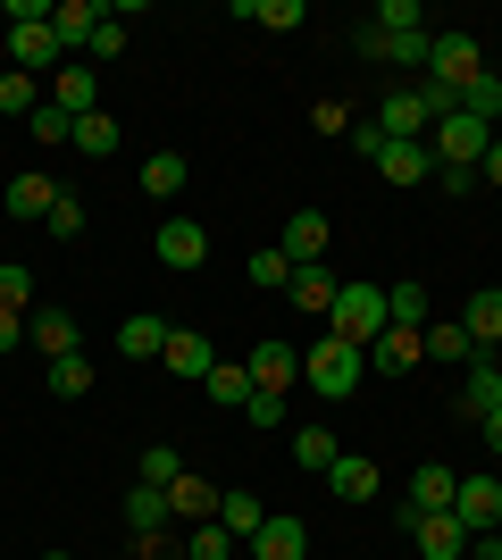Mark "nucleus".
Segmentation results:
<instances>
[{"label":"nucleus","mask_w":502,"mask_h":560,"mask_svg":"<svg viewBox=\"0 0 502 560\" xmlns=\"http://www.w3.org/2000/svg\"><path fill=\"white\" fill-rule=\"evenodd\" d=\"M360 376H369V351L343 343V335H318V343L302 351V385H311L318 401H352Z\"/></svg>","instance_id":"nucleus-1"},{"label":"nucleus","mask_w":502,"mask_h":560,"mask_svg":"<svg viewBox=\"0 0 502 560\" xmlns=\"http://www.w3.org/2000/svg\"><path fill=\"white\" fill-rule=\"evenodd\" d=\"M352 142H360V160H377L385 185H435L428 142H394V135H377V117H369V126H352Z\"/></svg>","instance_id":"nucleus-2"},{"label":"nucleus","mask_w":502,"mask_h":560,"mask_svg":"<svg viewBox=\"0 0 502 560\" xmlns=\"http://www.w3.org/2000/svg\"><path fill=\"white\" fill-rule=\"evenodd\" d=\"M327 335H343V343H377L385 335V284H343L335 293V310H327Z\"/></svg>","instance_id":"nucleus-3"},{"label":"nucleus","mask_w":502,"mask_h":560,"mask_svg":"<svg viewBox=\"0 0 502 560\" xmlns=\"http://www.w3.org/2000/svg\"><path fill=\"white\" fill-rule=\"evenodd\" d=\"M486 142H494V126L469 117V109H453V117H435V126H428V160L435 167H478Z\"/></svg>","instance_id":"nucleus-4"},{"label":"nucleus","mask_w":502,"mask_h":560,"mask_svg":"<svg viewBox=\"0 0 502 560\" xmlns=\"http://www.w3.org/2000/svg\"><path fill=\"white\" fill-rule=\"evenodd\" d=\"M453 493H460L453 468H444V460H419V468H410V486H402V502H394V527L410 536L428 511H453Z\"/></svg>","instance_id":"nucleus-5"},{"label":"nucleus","mask_w":502,"mask_h":560,"mask_svg":"<svg viewBox=\"0 0 502 560\" xmlns=\"http://www.w3.org/2000/svg\"><path fill=\"white\" fill-rule=\"evenodd\" d=\"M453 518L469 527V536H494V527H502V477H494V468L460 477V493H453Z\"/></svg>","instance_id":"nucleus-6"},{"label":"nucleus","mask_w":502,"mask_h":560,"mask_svg":"<svg viewBox=\"0 0 502 560\" xmlns=\"http://www.w3.org/2000/svg\"><path fill=\"white\" fill-rule=\"evenodd\" d=\"M151 252H160V268L192 277V268L210 259V226H192V218H160V234H151Z\"/></svg>","instance_id":"nucleus-7"},{"label":"nucleus","mask_w":502,"mask_h":560,"mask_svg":"<svg viewBox=\"0 0 502 560\" xmlns=\"http://www.w3.org/2000/svg\"><path fill=\"white\" fill-rule=\"evenodd\" d=\"M9 68L17 75H59V34H50V18H34V25H9Z\"/></svg>","instance_id":"nucleus-8"},{"label":"nucleus","mask_w":502,"mask_h":560,"mask_svg":"<svg viewBox=\"0 0 502 560\" xmlns=\"http://www.w3.org/2000/svg\"><path fill=\"white\" fill-rule=\"evenodd\" d=\"M293 385H302V351L277 343V335L252 343V394H293Z\"/></svg>","instance_id":"nucleus-9"},{"label":"nucleus","mask_w":502,"mask_h":560,"mask_svg":"<svg viewBox=\"0 0 502 560\" xmlns=\"http://www.w3.org/2000/svg\"><path fill=\"white\" fill-rule=\"evenodd\" d=\"M486 410H502V360L494 351H478L460 369V419H486Z\"/></svg>","instance_id":"nucleus-10"},{"label":"nucleus","mask_w":502,"mask_h":560,"mask_svg":"<svg viewBox=\"0 0 502 560\" xmlns=\"http://www.w3.org/2000/svg\"><path fill=\"white\" fill-rule=\"evenodd\" d=\"M428 126H435V109H428V93H419V84H410V93H385L377 135H394V142H428Z\"/></svg>","instance_id":"nucleus-11"},{"label":"nucleus","mask_w":502,"mask_h":560,"mask_svg":"<svg viewBox=\"0 0 502 560\" xmlns=\"http://www.w3.org/2000/svg\"><path fill=\"white\" fill-rule=\"evenodd\" d=\"M419 360H428V327H385L369 343V369H385V376H410Z\"/></svg>","instance_id":"nucleus-12"},{"label":"nucleus","mask_w":502,"mask_h":560,"mask_svg":"<svg viewBox=\"0 0 502 560\" xmlns=\"http://www.w3.org/2000/svg\"><path fill=\"white\" fill-rule=\"evenodd\" d=\"M327 218H318V210H293L285 218V234H277V252H285L293 259V268H318V259H327Z\"/></svg>","instance_id":"nucleus-13"},{"label":"nucleus","mask_w":502,"mask_h":560,"mask_svg":"<svg viewBox=\"0 0 502 560\" xmlns=\"http://www.w3.org/2000/svg\"><path fill=\"white\" fill-rule=\"evenodd\" d=\"M101 25H109V9H101V0H59V9H50V34H59V50H93Z\"/></svg>","instance_id":"nucleus-14"},{"label":"nucleus","mask_w":502,"mask_h":560,"mask_svg":"<svg viewBox=\"0 0 502 560\" xmlns=\"http://www.w3.org/2000/svg\"><path fill=\"white\" fill-rule=\"evenodd\" d=\"M50 201H59V185H50V176H34V167H25V176H9V192H0V210L17 218V226H43Z\"/></svg>","instance_id":"nucleus-15"},{"label":"nucleus","mask_w":502,"mask_h":560,"mask_svg":"<svg viewBox=\"0 0 502 560\" xmlns=\"http://www.w3.org/2000/svg\"><path fill=\"white\" fill-rule=\"evenodd\" d=\"M160 369H176V376H185V385H201V376L218 369L210 335H192V327H167V351H160Z\"/></svg>","instance_id":"nucleus-16"},{"label":"nucleus","mask_w":502,"mask_h":560,"mask_svg":"<svg viewBox=\"0 0 502 560\" xmlns=\"http://www.w3.org/2000/svg\"><path fill=\"white\" fill-rule=\"evenodd\" d=\"M243 552H252V560H311V527H302V518H277V511H268V527L243 544Z\"/></svg>","instance_id":"nucleus-17"},{"label":"nucleus","mask_w":502,"mask_h":560,"mask_svg":"<svg viewBox=\"0 0 502 560\" xmlns=\"http://www.w3.org/2000/svg\"><path fill=\"white\" fill-rule=\"evenodd\" d=\"M50 101H59L68 117H93V109H101V68H93V59L59 68V75H50Z\"/></svg>","instance_id":"nucleus-18"},{"label":"nucleus","mask_w":502,"mask_h":560,"mask_svg":"<svg viewBox=\"0 0 502 560\" xmlns=\"http://www.w3.org/2000/svg\"><path fill=\"white\" fill-rule=\"evenodd\" d=\"M410 544H419V560H460L469 552V527H460L453 511H428L419 527H410Z\"/></svg>","instance_id":"nucleus-19"},{"label":"nucleus","mask_w":502,"mask_h":560,"mask_svg":"<svg viewBox=\"0 0 502 560\" xmlns=\"http://www.w3.org/2000/svg\"><path fill=\"white\" fill-rule=\"evenodd\" d=\"M25 343L43 351V360H68V351H84V335H75L68 310H34V318H25Z\"/></svg>","instance_id":"nucleus-20"},{"label":"nucleus","mask_w":502,"mask_h":560,"mask_svg":"<svg viewBox=\"0 0 502 560\" xmlns=\"http://www.w3.org/2000/svg\"><path fill=\"white\" fill-rule=\"evenodd\" d=\"M335 293H343V284L327 277V259H318V268H293V284H285V302L302 310V318H327V310H335Z\"/></svg>","instance_id":"nucleus-21"},{"label":"nucleus","mask_w":502,"mask_h":560,"mask_svg":"<svg viewBox=\"0 0 502 560\" xmlns=\"http://www.w3.org/2000/svg\"><path fill=\"white\" fill-rule=\"evenodd\" d=\"M167 518H176V527H201V518H218V486H201V477H176V486H167Z\"/></svg>","instance_id":"nucleus-22"},{"label":"nucleus","mask_w":502,"mask_h":560,"mask_svg":"<svg viewBox=\"0 0 502 560\" xmlns=\"http://www.w3.org/2000/svg\"><path fill=\"white\" fill-rule=\"evenodd\" d=\"M460 327H469V343H478V351L502 343V284H486V293H469V302H460Z\"/></svg>","instance_id":"nucleus-23"},{"label":"nucleus","mask_w":502,"mask_h":560,"mask_svg":"<svg viewBox=\"0 0 502 560\" xmlns=\"http://www.w3.org/2000/svg\"><path fill=\"white\" fill-rule=\"evenodd\" d=\"M118 511H126V527H135V536H167V527H176V518H167V493H160V486L118 493Z\"/></svg>","instance_id":"nucleus-24"},{"label":"nucleus","mask_w":502,"mask_h":560,"mask_svg":"<svg viewBox=\"0 0 502 560\" xmlns=\"http://www.w3.org/2000/svg\"><path fill=\"white\" fill-rule=\"evenodd\" d=\"M218 527H226L235 544H252L268 527V502H260V493H218Z\"/></svg>","instance_id":"nucleus-25"},{"label":"nucleus","mask_w":502,"mask_h":560,"mask_svg":"<svg viewBox=\"0 0 502 560\" xmlns=\"http://www.w3.org/2000/svg\"><path fill=\"white\" fill-rule=\"evenodd\" d=\"M327 493H335V502H369V493H377V460L343 452V460L327 468Z\"/></svg>","instance_id":"nucleus-26"},{"label":"nucleus","mask_w":502,"mask_h":560,"mask_svg":"<svg viewBox=\"0 0 502 560\" xmlns=\"http://www.w3.org/2000/svg\"><path fill=\"white\" fill-rule=\"evenodd\" d=\"M235 18H243V25H260V34H293L311 9H302V0H235Z\"/></svg>","instance_id":"nucleus-27"},{"label":"nucleus","mask_w":502,"mask_h":560,"mask_svg":"<svg viewBox=\"0 0 502 560\" xmlns=\"http://www.w3.org/2000/svg\"><path fill=\"white\" fill-rule=\"evenodd\" d=\"M293 460L311 468V477H327V468L343 460V444H335V427H293Z\"/></svg>","instance_id":"nucleus-28"},{"label":"nucleus","mask_w":502,"mask_h":560,"mask_svg":"<svg viewBox=\"0 0 502 560\" xmlns=\"http://www.w3.org/2000/svg\"><path fill=\"white\" fill-rule=\"evenodd\" d=\"M185 151H151V160H143V192H151V201H176V192H185Z\"/></svg>","instance_id":"nucleus-29"},{"label":"nucleus","mask_w":502,"mask_h":560,"mask_svg":"<svg viewBox=\"0 0 502 560\" xmlns=\"http://www.w3.org/2000/svg\"><path fill=\"white\" fill-rule=\"evenodd\" d=\"M201 394H210L218 410H243V401H252V369H235V360H218V369L201 376Z\"/></svg>","instance_id":"nucleus-30"},{"label":"nucleus","mask_w":502,"mask_h":560,"mask_svg":"<svg viewBox=\"0 0 502 560\" xmlns=\"http://www.w3.org/2000/svg\"><path fill=\"white\" fill-rule=\"evenodd\" d=\"M428 360H460V369H469V360H478L469 327H460V318H428Z\"/></svg>","instance_id":"nucleus-31"},{"label":"nucleus","mask_w":502,"mask_h":560,"mask_svg":"<svg viewBox=\"0 0 502 560\" xmlns=\"http://www.w3.org/2000/svg\"><path fill=\"white\" fill-rule=\"evenodd\" d=\"M435 302H428V284H394L385 293V327H428Z\"/></svg>","instance_id":"nucleus-32"},{"label":"nucleus","mask_w":502,"mask_h":560,"mask_svg":"<svg viewBox=\"0 0 502 560\" xmlns=\"http://www.w3.org/2000/svg\"><path fill=\"white\" fill-rule=\"evenodd\" d=\"M118 351H126V360H160V351H167V318H126Z\"/></svg>","instance_id":"nucleus-33"},{"label":"nucleus","mask_w":502,"mask_h":560,"mask_svg":"<svg viewBox=\"0 0 502 560\" xmlns=\"http://www.w3.org/2000/svg\"><path fill=\"white\" fill-rule=\"evenodd\" d=\"M185 560H243V544L218 518H201V527H185Z\"/></svg>","instance_id":"nucleus-34"},{"label":"nucleus","mask_w":502,"mask_h":560,"mask_svg":"<svg viewBox=\"0 0 502 560\" xmlns=\"http://www.w3.org/2000/svg\"><path fill=\"white\" fill-rule=\"evenodd\" d=\"M68 151H84V160H109V151H118V117H75V142H68Z\"/></svg>","instance_id":"nucleus-35"},{"label":"nucleus","mask_w":502,"mask_h":560,"mask_svg":"<svg viewBox=\"0 0 502 560\" xmlns=\"http://www.w3.org/2000/svg\"><path fill=\"white\" fill-rule=\"evenodd\" d=\"M50 394H59V401H84V394H93V360H84V351L50 360Z\"/></svg>","instance_id":"nucleus-36"},{"label":"nucleus","mask_w":502,"mask_h":560,"mask_svg":"<svg viewBox=\"0 0 502 560\" xmlns=\"http://www.w3.org/2000/svg\"><path fill=\"white\" fill-rule=\"evenodd\" d=\"M460 109H469V117H486V126H502V75H494V68H486V75H469Z\"/></svg>","instance_id":"nucleus-37"},{"label":"nucleus","mask_w":502,"mask_h":560,"mask_svg":"<svg viewBox=\"0 0 502 560\" xmlns=\"http://www.w3.org/2000/svg\"><path fill=\"white\" fill-rule=\"evenodd\" d=\"M43 93H50V84H34V75H17V68L0 75V109H9V117H34V109H43Z\"/></svg>","instance_id":"nucleus-38"},{"label":"nucleus","mask_w":502,"mask_h":560,"mask_svg":"<svg viewBox=\"0 0 502 560\" xmlns=\"http://www.w3.org/2000/svg\"><path fill=\"white\" fill-rule=\"evenodd\" d=\"M25 126H34V142H43V151H59V142H75V117L59 109V101H43V109L25 117Z\"/></svg>","instance_id":"nucleus-39"},{"label":"nucleus","mask_w":502,"mask_h":560,"mask_svg":"<svg viewBox=\"0 0 502 560\" xmlns=\"http://www.w3.org/2000/svg\"><path fill=\"white\" fill-rule=\"evenodd\" d=\"M176 477H185V460H176V452H167V444H151L143 460H135V486H160V493H167V486H176Z\"/></svg>","instance_id":"nucleus-40"},{"label":"nucleus","mask_w":502,"mask_h":560,"mask_svg":"<svg viewBox=\"0 0 502 560\" xmlns=\"http://www.w3.org/2000/svg\"><path fill=\"white\" fill-rule=\"evenodd\" d=\"M43 226H50V243H75V234H84V201H75V192L59 185V201H50V218H43Z\"/></svg>","instance_id":"nucleus-41"},{"label":"nucleus","mask_w":502,"mask_h":560,"mask_svg":"<svg viewBox=\"0 0 502 560\" xmlns=\"http://www.w3.org/2000/svg\"><path fill=\"white\" fill-rule=\"evenodd\" d=\"M252 284H260V293H285V284H293V259L277 252V243H268V252H252Z\"/></svg>","instance_id":"nucleus-42"},{"label":"nucleus","mask_w":502,"mask_h":560,"mask_svg":"<svg viewBox=\"0 0 502 560\" xmlns=\"http://www.w3.org/2000/svg\"><path fill=\"white\" fill-rule=\"evenodd\" d=\"M369 25H385V34H428V9H419V0H385Z\"/></svg>","instance_id":"nucleus-43"},{"label":"nucleus","mask_w":502,"mask_h":560,"mask_svg":"<svg viewBox=\"0 0 502 560\" xmlns=\"http://www.w3.org/2000/svg\"><path fill=\"white\" fill-rule=\"evenodd\" d=\"M25 302H34V277H25L17 259H0V310H17V318H25Z\"/></svg>","instance_id":"nucleus-44"},{"label":"nucleus","mask_w":502,"mask_h":560,"mask_svg":"<svg viewBox=\"0 0 502 560\" xmlns=\"http://www.w3.org/2000/svg\"><path fill=\"white\" fill-rule=\"evenodd\" d=\"M118 50H126V25H118V9H109V25H101V34H93V68H109Z\"/></svg>","instance_id":"nucleus-45"},{"label":"nucleus","mask_w":502,"mask_h":560,"mask_svg":"<svg viewBox=\"0 0 502 560\" xmlns=\"http://www.w3.org/2000/svg\"><path fill=\"white\" fill-rule=\"evenodd\" d=\"M243 419H252V427H285V394H252V401H243Z\"/></svg>","instance_id":"nucleus-46"},{"label":"nucleus","mask_w":502,"mask_h":560,"mask_svg":"<svg viewBox=\"0 0 502 560\" xmlns=\"http://www.w3.org/2000/svg\"><path fill=\"white\" fill-rule=\"evenodd\" d=\"M311 126H318V135H352V109H343V101H318Z\"/></svg>","instance_id":"nucleus-47"},{"label":"nucleus","mask_w":502,"mask_h":560,"mask_svg":"<svg viewBox=\"0 0 502 560\" xmlns=\"http://www.w3.org/2000/svg\"><path fill=\"white\" fill-rule=\"evenodd\" d=\"M435 185L453 192V201H469V192H478V167H435Z\"/></svg>","instance_id":"nucleus-48"},{"label":"nucleus","mask_w":502,"mask_h":560,"mask_svg":"<svg viewBox=\"0 0 502 560\" xmlns=\"http://www.w3.org/2000/svg\"><path fill=\"white\" fill-rule=\"evenodd\" d=\"M478 185H502V135L486 142V160H478Z\"/></svg>","instance_id":"nucleus-49"},{"label":"nucleus","mask_w":502,"mask_h":560,"mask_svg":"<svg viewBox=\"0 0 502 560\" xmlns=\"http://www.w3.org/2000/svg\"><path fill=\"white\" fill-rule=\"evenodd\" d=\"M25 343V318H17V310H0V351H17Z\"/></svg>","instance_id":"nucleus-50"},{"label":"nucleus","mask_w":502,"mask_h":560,"mask_svg":"<svg viewBox=\"0 0 502 560\" xmlns=\"http://www.w3.org/2000/svg\"><path fill=\"white\" fill-rule=\"evenodd\" d=\"M478 427H486V452H494V468H502V410H486Z\"/></svg>","instance_id":"nucleus-51"},{"label":"nucleus","mask_w":502,"mask_h":560,"mask_svg":"<svg viewBox=\"0 0 502 560\" xmlns=\"http://www.w3.org/2000/svg\"><path fill=\"white\" fill-rule=\"evenodd\" d=\"M469 544H478V536H469ZM460 560H478V552H460Z\"/></svg>","instance_id":"nucleus-52"},{"label":"nucleus","mask_w":502,"mask_h":560,"mask_svg":"<svg viewBox=\"0 0 502 560\" xmlns=\"http://www.w3.org/2000/svg\"><path fill=\"white\" fill-rule=\"evenodd\" d=\"M43 560H68V552H43Z\"/></svg>","instance_id":"nucleus-53"},{"label":"nucleus","mask_w":502,"mask_h":560,"mask_svg":"<svg viewBox=\"0 0 502 560\" xmlns=\"http://www.w3.org/2000/svg\"><path fill=\"white\" fill-rule=\"evenodd\" d=\"M494 135H502V126H494Z\"/></svg>","instance_id":"nucleus-54"}]
</instances>
